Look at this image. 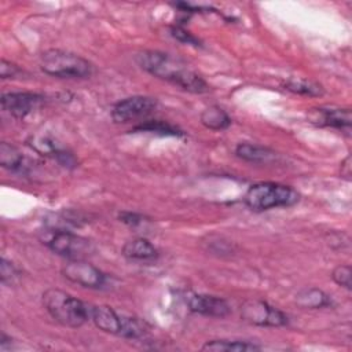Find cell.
Instances as JSON below:
<instances>
[{
	"mask_svg": "<svg viewBox=\"0 0 352 352\" xmlns=\"http://www.w3.org/2000/svg\"><path fill=\"white\" fill-rule=\"evenodd\" d=\"M138 65L148 74L180 87L191 94L209 91L208 82L186 62L162 51H143L136 55Z\"/></svg>",
	"mask_w": 352,
	"mask_h": 352,
	"instance_id": "obj_1",
	"label": "cell"
},
{
	"mask_svg": "<svg viewBox=\"0 0 352 352\" xmlns=\"http://www.w3.org/2000/svg\"><path fill=\"white\" fill-rule=\"evenodd\" d=\"M43 305L52 319L66 327H81L91 319V307L60 289H47Z\"/></svg>",
	"mask_w": 352,
	"mask_h": 352,
	"instance_id": "obj_2",
	"label": "cell"
},
{
	"mask_svg": "<svg viewBox=\"0 0 352 352\" xmlns=\"http://www.w3.org/2000/svg\"><path fill=\"white\" fill-rule=\"evenodd\" d=\"M40 69L52 77L58 78H87L94 73V65L70 51L47 50L40 55Z\"/></svg>",
	"mask_w": 352,
	"mask_h": 352,
	"instance_id": "obj_3",
	"label": "cell"
},
{
	"mask_svg": "<svg viewBox=\"0 0 352 352\" xmlns=\"http://www.w3.org/2000/svg\"><path fill=\"white\" fill-rule=\"evenodd\" d=\"M300 199V194L290 186L263 182L249 187L245 194V204L254 212H263L274 208L293 206Z\"/></svg>",
	"mask_w": 352,
	"mask_h": 352,
	"instance_id": "obj_4",
	"label": "cell"
},
{
	"mask_svg": "<svg viewBox=\"0 0 352 352\" xmlns=\"http://www.w3.org/2000/svg\"><path fill=\"white\" fill-rule=\"evenodd\" d=\"M40 241L55 254L67 260H85L95 252L89 239L66 228L48 227L40 232Z\"/></svg>",
	"mask_w": 352,
	"mask_h": 352,
	"instance_id": "obj_5",
	"label": "cell"
},
{
	"mask_svg": "<svg viewBox=\"0 0 352 352\" xmlns=\"http://www.w3.org/2000/svg\"><path fill=\"white\" fill-rule=\"evenodd\" d=\"M241 318L249 324L261 327H282L289 322L286 314L263 300L245 301L241 305Z\"/></svg>",
	"mask_w": 352,
	"mask_h": 352,
	"instance_id": "obj_6",
	"label": "cell"
},
{
	"mask_svg": "<svg viewBox=\"0 0 352 352\" xmlns=\"http://www.w3.org/2000/svg\"><path fill=\"white\" fill-rule=\"evenodd\" d=\"M60 271L67 280L82 287L103 289L107 283V275L85 260H67Z\"/></svg>",
	"mask_w": 352,
	"mask_h": 352,
	"instance_id": "obj_7",
	"label": "cell"
},
{
	"mask_svg": "<svg viewBox=\"0 0 352 352\" xmlns=\"http://www.w3.org/2000/svg\"><path fill=\"white\" fill-rule=\"evenodd\" d=\"M158 106V100L151 96L133 95L118 100L111 109V118L118 124L135 121L151 114Z\"/></svg>",
	"mask_w": 352,
	"mask_h": 352,
	"instance_id": "obj_8",
	"label": "cell"
},
{
	"mask_svg": "<svg viewBox=\"0 0 352 352\" xmlns=\"http://www.w3.org/2000/svg\"><path fill=\"white\" fill-rule=\"evenodd\" d=\"M28 144L40 155L55 160L59 165L67 169L77 166V158L72 151L63 147L56 139L47 133H34L29 136Z\"/></svg>",
	"mask_w": 352,
	"mask_h": 352,
	"instance_id": "obj_9",
	"label": "cell"
},
{
	"mask_svg": "<svg viewBox=\"0 0 352 352\" xmlns=\"http://www.w3.org/2000/svg\"><path fill=\"white\" fill-rule=\"evenodd\" d=\"M1 109L14 118L22 120L44 103V96L34 92H7L0 98Z\"/></svg>",
	"mask_w": 352,
	"mask_h": 352,
	"instance_id": "obj_10",
	"label": "cell"
},
{
	"mask_svg": "<svg viewBox=\"0 0 352 352\" xmlns=\"http://www.w3.org/2000/svg\"><path fill=\"white\" fill-rule=\"evenodd\" d=\"M186 304L190 311L210 318H226L231 312V308L224 298L212 294L188 293L186 294Z\"/></svg>",
	"mask_w": 352,
	"mask_h": 352,
	"instance_id": "obj_11",
	"label": "cell"
},
{
	"mask_svg": "<svg viewBox=\"0 0 352 352\" xmlns=\"http://www.w3.org/2000/svg\"><path fill=\"white\" fill-rule=\"evenodd\" d=\"M91 320L94 324L109 334L121 336L122 314L116 312L109 305H91Z\"/></svg>",
	"mask_w": 352,
	"mask_h": 352,
	"instance_id": "obj_12",
	"label": "cell"
},
{
	"mask_svg": "<svg viewBox=\"0 0 352 352\" xmlns=\"http://www.w3.org/2000/svg\"><path fill=\"white\" fill-rule=\"evenodd\" d=\"M312 121L322 126H330L340 131H351V111L340 107H319Z\"/></svg>",
	"mask_w": 352,
	"mask_h": 352,
	"instance_id": "obj_13",
	"label": "cell"
},
{
	"mask_svg": "<svg viewBox=\"0 0 352 352\" xmlns=\"http://www.w3.org/2000/svg\"><path fill=\"white\" fill-rule=\"evenodd\" d=\"M0 165L4 169L19 175H28L33 168L32 161L25 157L19 148L7 142L0 143Z\"/></svg>",
	"mask_w": 352,
	"mask_h": 352,
	"instance_id": "obj_14",
	"label": "cell"
},
{
	"mask_svg": "<svg viewBox=\"0 0 352 352\" xmlns=\"http://www.w3.org/2000/svg\"><path fill=\"white\" fill-rule=\"evenodd\" d=\"M122 256L133 261H154L160 253L157 248L146 238H133L122 246Z\"/></svg>",
	"mask_w": 352,
	"mask_h": 352,
	"instance_id": "obj_15",
	"label": "cell"
},
{
	"mask_svg": "<svg viewBox=\"0 0 352 352\" xmlns=\"http://www.w3.org/2000/svg\"><path fill=\"white\" fill-rule=\"evenodd\" d=\"M235 155L252 164H270L278 158V153L274 150L253 143H239L235 147Z\"/></svg>",
	"mask_w": 352,
	"mask_h": 352,
	"instance_id": "obj_16",
	"label": "cell"
},
{
	"mask_svg": "<svg viewBox=\"0 0 352 352\" xmlns=\"http://www.w3.org/2000/svg\"><path fill=\"white\" fill-rule=\"evenodd\" d=\"M296 304L305 309H318L331 305V298L320 289L305 287L296 294Z\"/></svg>",
	"mask_w": 352,
	"mask_h": 352,
	"instance_id": "obj_17",
	"label": "cell"
},
{
	"mask_svg": "<svg viewBox=\"0 0 352 352\" xmlns=\"http://www.w3.org/2000/svg\"><path fill=\"white\" fill-rule=\"evenodd\" d=\"M131 132H133V133L146 132V133H154V135H160V136H173V138L184 136V132L180 128L175 126L170 122L161 121V120L144 121V122L133 126L131 129Z\"/></svg>",
	"mask_w": 352,
	"mask_h": 352,
	"instance_id": "obj_18",
	"label": "cell"
},
{
	"mask_svg": "<svg viewBox=\"0 0 352 352\" xmlns=\"http://www.w3.org/2000/svg\"><path fill=\"white\" fill-rule=\"evenodd\" d=\"M204 351H214V352H243V351H258L260 345L241 341V340H210L202 345Z\"/></svg>",
	"mask_w": 352,
	"mask_h": 352,
	"instance_id": "obj_19",
	"label": "cell"
},
{
	"mask_svg": "<svg viewBox=\"0 0 352 352\" xmlns=\"http://www.w3.org/2000/svg\"><path fill=\"white\" fill-rule=\"evenodd\" d=\"M201 122L204 126L212 129V131H223L227 129L231 125V118L227 114L226 110H223L219 106H210L206 107L201 113Z\"/></svg>",
	"mask_w": 352,
	"mask_h": 352,
	"instance_id": "obj_20",
	"label": "cell"
},
{
	"mask_svg": "<svg viewBox=\"0 0 352 352\" xmlns=\"http://www.w3.org/2000/svg\"><path fill=\"white\" fill-rule=\"evenodd\" d=\"M282 87L286 91L304 96H322L324 94V88L319 82L307 78H289Z\"/></svg>",
	"mask_w": 352,
	"mask_h": 352,
	"instance_id": "obj_21",
	"label": "cell"
},
{
	"mask_svg": "<svg viewBox=\"0 0 352 352\" xmlns=\"http://www.w3.org/2000/svg\"><path fill=\"white\" fill-rule=\"evenodd\" d=\"M331 278L338 286L346 290L352 289V270L349 265H337L331 272Z\"/></svg>",
	"mask_w": 352,
	"mask_h": 352,
	"instance_id": "obj_22",
	"label": "cell"
},
{
	"mask_svg": "<svg viewBox=\"0 0 352 352\" xmlns=\"http://www.w3.org/2000/svg\"><path fill=\"white\" fill-rule=\"evenodd\" d=\"M19 278V271L16 270V267L8 261L7 258H1V264H0V279L3 285L11 286L16 282V279Z\"/></svg>",
	"mask_w": 352,
	"mask_h": 352,
	"instance_id": "obj_23",
	"label": "cell"
},
{
	"mask_svg": "<svg viewBox=\"0 0 352 352\" xmlns=\"http://www.w3.org/2000/svg\"><path fill=\"white\" fill-rule=\"evenodd\" d=\"M170 34H172L176 40H179L180 43L191 44V45H195V47L201 45L199 40H198L197 37H194L190 32H187V30H186L184 28H182V26H172V28H170Z\"/></svg>",
	"mask_w": 352,
	"mask_h": 352,
	"instance_id": "obj_24",
	"label": "cell"
},
{
	"mask_svg": "<svg viewBox=\"0 0 352 352\" xmlns=\"http://www.w3.org/2000/svg\"><path fill=\"white\" fill-rule=\"evenodd\" d=\"M22 70L12 62L7 60V59H1V63H0V77L3 80L6 78H15Z\"/></svg>",
	"mask_w": 352,
	"mask_h": 352,
	"instance_id": "obj_25",
	"label": "cell"
},
{
	"mask_svg": "<svg viewBox=\"0 0 352 352\" xmlns=\"http://www.w3.org/2000/svg\"><path fill=\"white\" fill-rule=\"evenodd\" d=\"M118 219H120V221H122L124 224L131 226V227H136V226L143 223V216L142 214L135 213V212H128V210L121 212L118 214Z\"/></svg>",
	"mask_w": 352,
	"mask_h": 352,
	"instance_id": "obj_26",
	"label": "cell"
},
{
	"mask_svg": "<svg viewBox=\"0 0 352 352\" xmlns=\"http://www.w3.org/2000/svg\"><path fill=\"white\" fill-rule=\"evenodd\" d=\"M341 176H344L346 180L351 179V157L349 155L341 164Z\"/></svg>",
	"mask_w": 352,
	"mask_h": 352,
	"instance_id": "obj_27",
	"label": "cell"
}]
</instances>
